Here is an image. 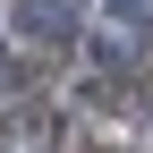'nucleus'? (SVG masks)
Instances as JSON below:
<instances>
[{"label": "nucleus", "mask_w": 153, "mask_h": 153, "mask_svg": "<svg viewBox=\"0 0 153 153\" xmlns=\"http://www.w3.org/2000/svg\"><path fill=\"white\" fill-rule=\"evenodd\" d=\"M26 34L34 43H68L76 34V0H26Z\"/></svg>", "instance_id": "2"}, {"label": "nucleus", "mask_w": 153, "mask_h": 153, "mask_svg": "<svg viewBox=\"0 0 153 153\" xmlns=\"http://www.w3.org/2000/svg\"><path fill=\"white\" fill-rule=\"evenodd\" d=\"M60 145V119H51L43 102H17L9 119H0V153H51Z\"/></svg>", "instance_id": "1"}]
</instances>
